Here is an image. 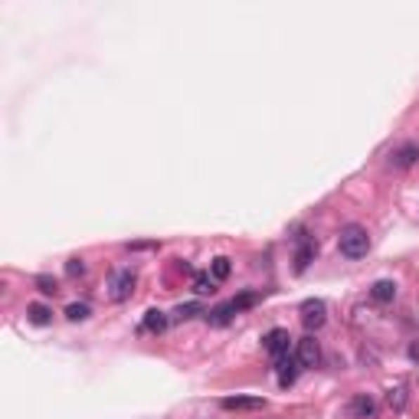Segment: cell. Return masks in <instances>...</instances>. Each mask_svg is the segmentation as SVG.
Returning <instances> with one entry per match:
<instances>
[{"instance_id":"obj_4","label":"cell","mask_w":419,"mask_h":419,"mask_svg":"<svg viewBox=\"0 0 419 419\" xmlns=\"http://www.w3.org/2000/svg\"><path fill=\"white\" fill-rule=\"evenodd\" d=\"M298 363L302 367H318L321 363V344L314 341V334H305L298 341Z\"/></svg>"},{"instance_id":"obj_18","label":"cell","mask_w":419,"mask_h":419,"mask_svg":"<svg viewBox=\"0 0 419 419\" xmlns=\"http://www.w3.org/2000/svg\"><path fill=\"white\" fill-rule=\"evenodd\" d=\"M197 314H203V308L197 305V302H191V305L177 308V311H174V318H177V321H187V318H197Z\"/></svg>"},{"instance_id":"obj_19","label":"cell","mask_w":419,"mask_h":419,"mask_svg":"<svg viewBox=\"0 0 419 419\" xmlns=\"http://www.w3.org/2000/svg\"><path fill=\"white\" fill-rule=\"evenodd\" d=\"M387 403H390L393 410H403V403H406V387H397V390H390Z\"/></svg>"},{"instance_id":"obj_7","label":"cell","mask_w":419,"mask_h":419,"mask_svg":"<svg viewBox=\"0 0 419 419\" xmlns=\"http://www.w3.org/2000/svg\"><path fill=\"white\" fill-rule=\"evenodd\" d=\"M223 410L236 413V410H266V400L262 397H226L223 400Z\"/></svg>"},{"instance_id":"obj_8","label":"cell","mask_w":419,"mask_h":419,"mask_svg":"<svg viewBox=\"0 0 419 419\" xmlns=\"http://www.w3.org/2000/svg\"><path fill=\"white\" fill-rule=\"evenodd\" d=\"M393 167H400V171H406V167H413V164L419 161V144L410 141V144H403L400 151H393Z\"/></svg>"},{"instance_id":"obj_21","label":"cell","mask_w":419,"mask_h":419,"mask_svg":"<svg viewBox=\"0 0 419 419\" xmlns=\"http://www.w3.org/2000/svg\"><path fill=\"white\" fill-rule=\"evenodd\" d=\"M256 305V295H239V298H233V308H236V314L243 311V308H252Z\"/></svg>"},{"instance_id":"obj_14","label":"cell","mask_w":419,"mask_h":419,"mask_svg":"<svg viewBox=\"0 0 419 419\" xmlns=\"http://www.w3.org/2000/svg\"><path fill=\"white\" fill-rule=\"evenodd\" d=\"M213 282H217V278L210 276V272H200V276H193V292H197V295H213V292H217Z\"/></svg>"},{"instance_id":"obj_9","label":"cell","mask_w":419,"mask_h":419,"mask_svg":"<svg viewBox=\"0 0 419 419\" xmlns=\"http://www.w3.org/2000/svg\"><path fill=\"white\" fill-rule=\"evenodd\" d=\"M276 367H278V383H282V387H292L298 377L295 361H292L288 354H282V357H276Z\"/></svg>"},{"instance_id":"obj_16","label":"cell","mask_w":419,"mask_h":419,"mask_svg":"<svg viewBox=\"0 0 419 419\" xmlns=\"http://www.w3.org/2000/svg\"><path fill=\"white\" fill-rule=\"evenodd\" d=\"M49 314H53V311H49L46 305H30L27 308V318L33 324H49Z\"/></svg>"},{"instance_id":"obj_13","label":"cell","mask_w":419,"mask_h":419,"mask_svg":"<svg viewBox=\"0 0 419 419\" xmlns=\"http://www.w3.org/2000/svg\"><path fill=\"white\" fill-rule=\"evenodd\" d=\"M233 314H236V308H233V302H226V305L213 308V311L207 314V321L213 324V328H223V324H229V321H233Z\"/></svg>"},{"instance_id":"obj_5","label":"cell","mask_w":419,"mask_h":419,"mask_svg":"<svg viewBox=\"0 0 419 419\" xmlns=\"http://www.w3.org/2000/svg\"><path fill=\"white\" fill-rule=\"evenodd\" d=\"M288 341H292V337H288L285 328H272V331L262 337V347H266L272 357H282V354H288Z\"/></svg>"},{"instance_id":"obj_1","label":"cell","mask_w":419,"mask_h":419,"mask_svg":"<svg viewBox=\"0 0 419 419\" xmlns=\"http://www.w3.org/2000/svg\"><path fill=\"white\" fill-rule=\"evenodd\" d=\"M337 249H341V256L347 259H363L367 256V249H370V236H367V229L351 223V226L341 229V236H337Z\"/></svg>"},{"instance_id":"obj_2","label":"cell","mask_w":419,"mask_h":419,"mask_svg":"<svg viewBox=\"0 0 419 419\" xmlns=\"http://www.w3.org/2000/svg\"><path fill=\"white\" fill-rule=\"evenodd\" d=\"M134 282H138L134 269H118V272H112V278H108V298H112V302H128V298L134 295Z\"/></svg>"},{"instance_id":"obj_11","label":"cell","mask_w":419,"mask_h":419,"mask_svg":"<svg viewBox=\"0 0 419 419\" xmlns=\"http://www.w3.org/2000/svg\"><path fill=\"white\" fill-rule=\"evenodd\" d=\"M314 252H318V246H314V239L302 236V246H298V252H295V272H305L308 262L314 259Z\"/></svg>"},{"instance_id":"obj_15","label":"cell","mask_w":419,"mask_h":419,"mask_svg":"<svg viewBox=\"0 0 419 419\" xmlns=\"http://www.w3.org/2000/svg\"><path fill=\"white\" fill-rule=\"evenodd\" d=\"M89 314H92V308H89L86 302H72V305L66 308V318H69V321H86Z\"/></svg>"},{"instance_id":"obj_22","label":"cell","mask_w":419,"mask_h":419,"mask_svg":"<svg viewBox=\"0 0 419 419\" xmlns=\"http://www.w3.org/2000/svg\"><path fill=\"white\" fill-rule=\"evenodd\" d=\"M66 272H69V276H82V272H86V262H82V259H69Z\"/></svg>"},{"instance_id":"obj_10","label":"cell","mask_w":419,"mask_h":419,"mask_svg":"<svg viewBox=\"0 0 419 419\" xmlns=\"http://www.w3.org/2000/svg\"><path fill=\"white\" fill-rule=\"evenodd\" d=\"M167 324H171V318L164 311H157V308H151V311L144 314V331L148 334H164L167 331Z\"/></svg>"},{"instance_id":"obj_17","label":"cell","mask_w":419,"mask_h":419,"mask_svg":"<svg viewBox=\"0 0 419 419\" xmlns=\"http://www.w3.org/2000/svg\"><path fill=\"white\" fill-rule=\"evenodd\" d=\"M210 276H213V278H219V282H223V278L229 276V259H226V256L213 259V266H210Z\"/></svg>"},{"instance_id":"obj_3","label":"cell","mask_w":419,"mask_h":419,"mask_svg":"<svg viewBox=\"0 0 419 419\" xmlns=\"http://www.w3.org/2000/svg\"><path fill=\"white\" fill-rule=\"evenodd\" d=\"M324 321H328V305H324L321 298H308L305 305H302V324H305L308 331H318V328H324Z\"/></svg>"},{"instance_id":"obj_12","label":"cell","mask_w":419,"mask_h":419,"mask_svg":"<svg viewBox=\"0 0 419 419\" xmlns=\"http://www.w3.org/2000/svg\"><path fill=\"white\" fill-rule=\"evenodd\" d=\"M370 298L373 302H393V298H397V285H393L390 278H380V282H373Z\"/></svg>"},{"instance_id":"obj_20","label":"cell","mask_w":419,"mask_h":419,"mask_svg":"<svg viewBox=\"0 0 419 419\" xmlns=\"http://www.w3.org/2000/svg\"><path fill=\"white\" fill-rule=\"evenodd\" d=\"M37 285H39V292H43V295H56V292H59L56 278H49V276H39V278H37Z\"/></svg>"},{"instance_id":"obj_6","label":"cell","mask_w":419,"mask_h":419,"mask_svg":"<svg viewBox=\"0 0 419 419\" xmlns=\"http://www.w3.org/2000/svg\"><path fill=\"white\" fill-rule=\"evenodd\" d=\"M373 410H377V403H373L367 393H357V397L347 403V416L351 419H367V416H373Z\"/></svg>"}]
</instances>
